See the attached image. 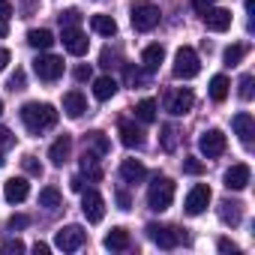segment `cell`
Segmentation results:
<instances>
[{
    "label": "cell",
    "mask_w": 255,
    "mask_h": 255,
    "mask_svg": "<svg viewBox=\"0 0 255 255\" xmlns=\"http://www.w3.org/2000/svg\"><path fill=\"white\" fill-rule=\"evenodd\" d=\"M21 123L27 126V132L39 135L57 123V108L48 102H24L21 105Z\"/></svg>",
    "instance_id": "cell-1"
},
{
    "label": "cell",
    "mask_w": 255,
    "mask_h": 255,
    "mask_svg": "<svg viewBox=\"0 0 255 255\" xmlns=\"http://www.w3.org/2000/svg\"><path fill=\"white\" fill-rule=\"evenodd\" d=\"M171 201H174V180L156 177V180L150 183V189H147V207L156 210V213H162V210L171 207Z\"/></svg>",
    "instance_id": "cell-2"
},
{
    "label": "cell",
    "mask_w": 255,
    "mask_h": 255,
    "mask_svg": "<svg viewBox=\"0 0 255 255\" xmlns=\"http://www.w3.org/2000/svg\"><path fill=\"white\" fill-rule=\"evenodd\" d=\"M159 6L156 3H150V0H138V3L132 6V27L138 30V33H150L156 24H159Z\"/></svg>",
    "instance_id": "cell-3"
},
{
    "label": "cell",
    "mask_w": 255,
    "mask_h": 255,
    "mask_svg": "<svg viewBox=\"0 0 255 255\" xmlns=\"http://www.w3.org/2000/svg\"><path fill=\"white\" fill-rule=\"evenodd\" d=\"M198 72H201V60H198L195 48H189V45L177 48V54H174V75L183 78V81H189V78H195Z\"/></svg>",
    "instance_id": "cell-4"
},
{
    "label": "cell",
    "mask_w": 255,
    "mask_h": 255,
    "mask_svg": "<svg viewBox=\"0 0 255 255\" xmlns=\"http://www.w3.org/2000/svg\"><path fill=\"white\" fill-rule=\"evenodd\" d=\"M84 240H87V231H84L81 225H63V228L54 234V246L63 249V252H75V249H81Z\"/></svg>",
    "instance_id": "cell-5"
},
{
    "label": "cell",
    "mask_w": 255,
    "mask_h": 255,
    "mask_svg": "<svg viewBox=\"0 0 255 255\" xmlns=\"http://www.w3.org/2000/svg\"><path fill=\"white\" fill-rule=\"evenodd\" d=\"M192 105H195V96H192V90H189V87L168 90V96H165V111H168V114H174V117H183Z\"/></svg>",
    "instance_id": "cell-6"
},
{
    "label": "cell",
    "mask_w": 255,
    "mask_h": 255,
    "mask_svg": "<svg viewBox=\"0 0 255 255\" xmlns=\"http://www.w3.org/2000/svg\"><path fill=\"white\" fill-rule=\"evenodd\" d=\"M33 72L42 78V81H57L63 75V57H54V54H39L33 60Z\"/></svg>",
    "instance_id": "cell-7"
},
{
    "label": "cell",
    "mask_w": 255,
    "mask_h": 255,
    "mask_svg": "<svg viewBox=\"0 0 255 255\" xmlns=\"http://www.w3.org/2000/svg\"><path fill=\"white\" fill-rule=\"evenodd\" d=\"M81 210H84V219L87 222H102V216H105V198L96 192V189H84L81 192Z\"/></svg>",
    "instance_id": "cell-8"
},
{
    "label": "cell",
    "mask_w": 255,
    "mask_h": 255,
    "mask_svg": "<svg viewBox=\"0 0 255 255\" xmlns=\"http://www.w3.org/2000/svg\"><path fill=\"white\" fill-rule=\"evenodd\" d=\"M225 135L219 132V129H207V132H201V138H198V150L207 156V159H216V156H222L225 153Z\"/></svg>",
    "instance_id": "cell-9"
},
{
    "label": "cell",
    "mask_w": 255,
    "mask_h": 255,
    "mask_svg": "<svg viewBox=\"0 0 255 255\" xmlns=\"http://www.w3.org/2000/svg\"><path fill=\"white\" fill-rule=\"evenodd\" d=\"M207 204H210V186L207 183H195L192 189H189V195H186V213L189 216H201L204 210H207Z\"/></svg>",
    "instance_id": "cell-10"
},
{
    "label": "cell",
    "mask_w": 255,
    "mask_h": 255,
    "mask_svg": "<svg viewBox=\"0 0 255 255\" xmlns=\"http://www.w3.org/2000/svg\"><path fill=\"white\" fill-rule=\"evenodd\" d=\"M60 42H63V48H66L72 57H84V54H87V48H90V39H87L78 27H63Z\"/></svg>",
    "instance_id": "cell-11"
},
{
    "label": "cell",
    "mask_w": 255,
    "mask_h": 255,
    "mask_svg": "<svg viewBox=\"0 0 255 255\" xmlns=\"http://www.w3.org/2000/svg\"><path fill=\"white\" fill-rule=\"evenodd\" d=\"M147 237H150L156 246H162V249H174V246L180 243V234H177V228L156 225V222H150V225H147Z\"/></svg>",
    "instance_id": "cell-12"
},
{
    "label": "cell",
    "mask_w": 255,
    "mask_h": 255,
    "mask_svg": "<svg viewBox=\"0 0 255 255\" xmlns=\"http://www.w3.org/2000/svg\"><path fill=\"white\" fill-rule=\"evenodd\" d=\"M225 186L228 189H234V192H240V189H246L249 186V180H252V168L246 165V162H237V165H231L228 171H225Z\"/></svg>",
    "instance_id": "cell-13"
},
{
    "label": "cell",
    "mask_w": 255,
    "mask_h": 255,
    "mask_svg": "<svg viewBox=\"0 0 255 255\" xmlns=\"http://www.w3.org/2000/svg\"><path fill=\"white\" fill-rule=\"evenodd\" d=\"M117 132H120L123 147H141L144 144V129H141L135 120H120L117 123Z\"/></svg>",
    "instance_id": "cell-14"
},
{
    "label": "cell",
    "mask_w": 255,
    "mask_h": 255,
    "mask_svg": "<svg viewBox=\"0 0 255 255\" xmlns=\"http://www.w3.org/2000/svg\"><path fill=\"white\" fill-rule=\"evenodd\" d=\"M201 15H204V27L213 30V33H225V30L231 27V12H228V9L210 6V9H204Z\"/></svg>",
    "instance_id": "cell-15"
},
{
    "label": "cell",
    "mask_w": 255,
    "mask_h": 255,
    "mask_svg": "<svg viewBox=\"0 0 255 255\" xmlns=\"http://www.w3.org/2000/svg\"><path fill=\"white\" fill-rule=\"evenodd\" d=\"M231 126H234V132L240 135V141H243V144H252V135H255V117H252L249 111L234 114Z\"/></svg>",
    "instance_id": "cell-16"
},
{
    "label": "cell",
    "mask_w": 255,
    "mask_h": 255,
    "mask_svg": "<svg viewBox=\"0 0 255 255\" xmlns=\"http://www.w3.org/2000/svg\"><path fill=\"white\" fill-rule=\"evenodd\" d=\"M3 195H6L9 204H21V201L30 195V183H27V177H12V180H6Z\"/></svg>",
    "instance_id": "cell-17"
},
{
    "label": "cell",
    "mask_w": 255,
    "mask_h": 255,
    "mask_svg": "<svg viewBox=\"0 0 255 255\" xmlns=\"http://www.w3.org/2000/svg\"><path fill=\"white\" fill-rule=\"evenodd\" d=\"M63 111H66V117L78 120V117L87 111V99H84V93H81V90H69V93L63 96Z\"/></svg>",
    "instance_id": "cell-18"
},
{
    "label": "cell",
    "mask_w": 255,
    "mask_h": 255,
    "mask_svg": "<svg viewBox=\"0 0 255 255\" xmlns=\"http://www.w3.org/2000/svg\"><path fill=\"white\" fill-rule=\"evenodd\" d=\"M120 177H123V183H141L147 177V168L138 159H123L120 162Z\"/></svg>",
    "instance_id": "cell-19"
},
{
    "label": "cell",
    "mask_w": 255,
    "mask_h": 255,
    "mask_svg": "<svg viewBox=\"0 0 255 255\" xmlns=\"http://www.w3.org/2000/svg\"><path fill=\"white\" fill-rule=\"evenodd\" d=\"M69 153H72V138H69V135H60V138L48 147V159H51V165H57V168L69 159Z\"/></svg>",
    "instance_id": "cell-20"
},
{
    "label": "cell",
    "mask_w": 255,
    "mask_h": 255,
    "mask_svg": "<svg viewBox=\"0 0 255 255\" xmlns=\"http://www.w3.org/2000/svg\"><path fill=\"white\" fill-rule=\"evenodd\" d=\"M102 243H105V249L123 252V249H129V243H132V240H129V231L117 225V228H111V231L105 234V240H102Z\"/></svg>",
    "instance_id": "cell-21"
},
{
    "label": "cell",
    "mask_w": 255,
    "mask_h": 255,
    "mask_svg": "<svg viewBox=\"0 0 255 255\" xmlns=\"http://www.w3.org/2000/svg\"><path fill=\"white\" fill-rule=\"evenodd\" d=\"M84 150H90V153H96V156H105V153L111 150V144H108L105 132L93 129V132H87V135H84Z\"/></svg>",
    "instance_id": "cell-22"
},
{
    "label": "cell",
    "mask_w": 255,
    "mask_h": 255,
    "mask_svg": "<svg viewBox=\"0 0 255 255\" xmlns=\"http://www.w3.org/2000/svg\"><path fill=\"white\" fill-rule=\"evenodd\" d=\"M81 177H87L90 183H99V180H102L99 159H96V153H90V150H84V156H81Z\"/></svg>",
    "instance_id": "cell-23"
},
{
    "label": "cell",
    "mask_w": 255,
    "mask_h": 255,
    "mask_svg": "<svg viewBox=\"0 0 255 255\" xmlns=\"http://www.w3.org/2000/svg\"><path fill=\"white\" fill-rule=\"evenodd\" d=\"M219 219L225 222V225H240V219H243V204L240 201H222L219 204Z\"/></svg>",
    "instance_id": "cell-24"
},
{
    "label": "cell",
    "mask_w": 255,
    "mask_h": 255,
    "mask_svg": "<svg viewBox=\"0 0 255 255\" xmlns=\"http://www.w3.org/2000/svg\"><path fill=\"white\" fill-rule=\"evenodd\" d=\"M162 60H165V48H162V45H147V48L141 51V66H144L147 72H156Z\"/></svg>",
    "instance_id": "cell-25"
},
{
    "label": "cell",
    "mask_w": 255,
    "mask_h": 255,
    "mask_svg": "<svg viewBox=\"0 0 255 255\" xmlns=\"http://www.w3.org/2000/svg\"><path fill=\"white\" fill-rule=\"evenodd\" d=\"M54 42H57V39H54V33H51V30H45V27H42V30H30V33H27V45H30V48H36V51H48Z\"/></svg>",
    "instance_id": "cell-26"
},
{
    "label": "cell",
    "mask_w": 255,
    "mask_h": 255,
    "mask_svg": "<svg viewBox=\"0 0 255 255\" xmlns=\"http://www.w3.org/2000/svg\"><path fill=\"white\" fill-rule=\"evenodd\" d=\"M114 93H117V81H114L111 75H102V78H96V81H93V96H96L99 102L111 99Z\"/></svg>",
    "instance_id": "cell-27"
},
{
    "label": "cell",
    "mask_w": 255,
    "mask_h": 255,
    "mask_svg": "<svg viewBox=\"0 0 255 255\" xmlns=\"http://www.w3.org/2000/svg\"><path fill=\"white\" fill-rule=\"evenodd\" d=\"M90 27H93V33L108 36V39L117 33V21H114L111 15H93V18H90Z\"/></svg>",
    "instance_id": "cell-28"
},
{
    "label": "cell",
    "mask_w": 255,
    "mask_h": 255,
    "mask_svg": "<svg viewBox=\"0 0 255 255\" xmlns=\"http://www.w3.org/2000/svg\"><path fill=\"white\" fill-rule=\"evenodd\" d=\"M228 90H231V84H228L225 75H213L210 78V99L213 102H225L228 99Z\"/></svg>",
    "instance_id": "cell-29"
},
{
    "label": "cell",
    "mask_w": 255,
    "mask_h": 255,
    "mask_svg": "<svg viewBox=\"0 0 255 255\" xmlns=\"http://www.w3.org/2000/svg\"><path fill=\"white\" fill-rule=\"evenodd\" d=\"M60 204H63V195H60V189H54V186H45V189H39V207L57 210Z\"/></svg>",
    "instance_id": "cell-30"
},
{
    "label": "cell",
    "mask_w": 255,
    "mask_h": 255,
    "mask_svg": "<svg viewBox=\"0 0 255 255\" xmlns=\"http://www.w3.org/2000/svg\"><path fill=\"white\" fill-rule=\"evenodd\" d=\"M135 117H138L141 123H153V120H156V99H141V102L135 105Z\"/></svg>",
    "instance_id": "cell-31"
},
{
    "label": "cell",
    "mask_w": 255,
    "mask_h": 255,
    "mask_svg": "<svg viewBox=\"0 0 255 255\" xmlns=\"http://www.w3.org/2000/svg\"><path fill=\"white\" fill-rule=\"evenodd\" d=\"M123 78H126V84H129V87H141V84L147 81V69H138V66H129V63H126Z\"/></svg>",
    "instance_id": "cell-32"
},
{
    "label": "cell",
    "mask_w": 255,
    "mask_h": 255,
    "mask_svg": "<svg viewBox=\"0 0 255 255\" xmlns=\"http://www.w3.org/2000/svg\"><path fill=\"white\" fill-rule=\"evenodd\" d=\"M177 135H180L177 126H174V123H165V126H162V150H168V153L177 150Z\"/></svg>",
    "instance_id": "cell-33"
},
{
    "label": "cell",
    "mask_w": 255,
    "mask_h": 255,
    "mask_svg": "<svg viewBox=\"0 0 255 255\" xmlns=\"http://www.w3.org/2000/svg\"><path fill=\"white\" fill-rule=\"evenodd\" d=\"M243 54H246V45H228L225 54H222V60H225V66H237L243 60Z\"/></svg>",
    "instance_id": "cell-34"
},
{
    "label": "cell",
    "mask_w": 255,
    "mask_h": 255,
    "mask_svg": "<svg viewBox=\"0 0 255 255\" xmlns=\"http://www.w3.org/2000/svg\"><path fill=\"white\" fill-rule=\"evenodd\" d=\"M24 249H27V246H24L18 237H15V240H3V246H0V252H3V255H21Z\"/></svg>",
    "instance_id": "cell-35"
},
{
    "label": "cell",
    "mask_w": 255,
    "mask_h": 255,
    "mask_svg": "<svg viewBox=\"0 0 255 255\" xmlns=\"http://www.w3.org/2000/svg\"><path fill=\"white\" fill-rule=\"evenodd\" d=\"M78 21H81V12H78V9L60 12V27H78Z\"/></svg>",
    "instance_id": "cell-36"
},
{
    "label": "cell",
    "mask_w": 255,
    "mask_h": 255,
    "mask_svg": "<svg viewBox=\"0 0 255 255\" xmlns=\"http://www.w3.org/2000/svg\"><path fill=\"white\" fill-rule=\"evenodd\" d=\"M252 84H255V78H252V75H240V84H237V87H240V90H237V93H240V99H246V102L252 99Z\"/></svg>",
    "instance_id": "cell-37"
},
{
    "label": "cell",
    "mask_w": 255,
    "mask_h": 255,
    "mask_svg": "<svg viewBox=\"0 0 255 255\" xmlns=\"http://www.w3.org/2000/svg\"><path fill=\"white\" fill-rule=\"evenodd\" d=\"M21 165H24V171H27L30 177H42V165L36 162V156H24Z\"/></svg>",
    "instance_id": "cell-38"
},
{
    "label": "cell",
    "mask_w": 255,
    "mask_h": 255,
    "mask_svg": "<svg viewBox=\"0 0 255 255\" xmlns=\"http://www.w3.org/2000/svg\"><path fill=\"white\" fill-rule=\"evenodd\" d=\"M183 171H186V174H201V171H204V162L195 159V156H186V159H183Z\"/></svg>",
    "instance_id": "cell-39"
},
{
    "label": "cell",
    "mask_w": 255,
    "mask_h": 255,
    "mask_svg": "<svg viewBox=\"0 0 255 255\" xmlns=\"http://www.w3.org/2000/svg\"><path fill=\"white\" fill-rule=\"evenodd\" d=\"M99 60H102V66H105V69H111V66H114V60H117V51L102 48V57H99Z\"/></svg>",
    "instance_id": "cell-40"
},
{
    "label": "cell",
    "mask_w": 255,
    "mask_h": 255,
    "mask_svg": "<svg viewBox=\"0 0 255 255\" xmlns=\"http://www.w3.org/2000/svg\"><path fill=\"white\" fill-rule=\"evenodd\" d=\"M9 90H24V72H21V69L9 78Z\"/></svg>",
    "instance_id": "cell-41"
},
{
    "label": "cell",
    "mask_w": 255,
    "mask_h": 255,
    "mask_svg": "<svg viewBox=\"0 0 255 255\" xmlns=\"http://www.w3.org/2000/svg\"><path fill=\"white\" fill-rule=\"evenodd\" d=\"M216 246H219V252H240V246H237L234 240H228V237H222Z\"/></svg>",
    "instance_id": "cell-42"
},
{
    "label": "cell",
    "mask_w": 255,
    "mask_h": 255,
    "mask_svg": "<svg viewBox=\"0 0 255 255\" xmlns=\"http://www.w3.org/2000/svg\"><path fill=\"white\" fill-rule=\"evenodd\" d=\"M117 204H120V210H129V207H132V198L126 195L123 189H117Z\"/></svg>",
    "instance_id": "cell-43"
},
{
    "label": "cell",
    "mask_w": 255,
    "mask_h": 255,
    "mask_svg": "<svg viewBox=\"0 0 255 255\" xmlns=\"http://www.w3.org/2000/svg\"><path fill=\"white\" fill-rule=\"evenodd\" d=\"M12 144H15L12 132H9V129H0V147H12Z\"/></svg>",
    "instance_id": "cell-44"
},
{
    "label": "cell",
    "mask_w": 255,
    "mask_h": 255,
    "mask_svg": "<svg viewBox=\"0 0 255 255\" xmlns=\"http://www.w3.org/2000/svg\"><path fill=\"white\" fill-rule=\"evenodd\" d=\"M90 75H93L90 66H78V69H75V81H90Z\"/></svg>",
    "instance_id": "cell-45"
},
{
    "label": "cell",
    "mask_w": 255,
    "mask_h": 255,
    "mask_svg": "<svg viewBox=\"0 0 255 255\" xmlns=\"http://www.w3.org/2000/svg\"><path fill=\"white\" fill-rule=\"evenodd\" d=\"M69 189H72V192H84V177H81V174H75V177L69 180Z\"/></svg>",
    "instance_id": "cell-46"
},
{
    "label": "cell",
    "mask_w": 255,
    "mask_h": 255,
    "mask_svg": "<svg viewBox=\"0 0 255 255\" xmlns=\"http://www.w3.org/2000/svg\"><path fill=\"white\" fill-rule=\"evenodd\" d=\"M27 222H30L27 216H12V219H9V228H12V231H15V228H27Z\"/></svg>",
    "instance_id": "cell-47"
},
{
    "label": "cell",
    "mask_w": 255,
    "mask_h": 255,
    "mask_svg": "<svg viewBox=\"0 0 255 255\" xmlns=\"http://www.w3.org/2000/svg\"><path fill=\"white\" fill-rule=\"evenodd\" d=\"M9 15H12V3H9V0H0V18L9 21Z\"/></svg>",
    "instance_id": "cell-48"
},
{
    "label": "cell",
    "mask_w": 255,
    "mask_h": 255,
    "mask_svg": "<svg viewBox=\"0 0 255 255\" xmlns=\"http://www.w3.org/2000/svg\"><path fill=\"white\" fill-rule=\"evenodd\" d=\"M192 6H195L198 12H204V9H210V6H213V0H192Z\"/></svg>",
    "instance_id": "cell-49"
},
{
    "label": "cell",
    "mask_w": 255,
    "mask_h": 255,
    "mask_svg": "<svg viewBox=\"0 0 255 255\" xmlns=\"http://www.w3.org/2000/svg\"><path fill=\"white\" fill-rule=\"evenodd\" d=\"M6 63H9V51H6V48H0V72L6 69Z\"/></svg>",
    "instance_id": "cell-50"
},
{
    "label": "cell",
    "mask_w": 255,
    "mask_h": 255,
    "mask_svg": "<svg viewBox=\"0 0 255 255\" xmlns=\"http://www.w3.org/2000/svg\"><path fill=\"white\" fill-rule=\"evenodd\" d=\"M6 33H9V21H6V18H0V39H3Z\"/></svg>",
    "instance_id": "cell-51"
},
{
    "label": "cell",
    "mask_w": 255,
    "mask_h": 255,
    "mask_svg": "<svg viewBox=\"0 0 255 255\" xmlns=\"http://www.w3.org/2000/svg\"><path fill=\"white\" fill-rule=\"evenodd\" d=\"M33 252H36V255H48V246H45V243H36Z\"/></svg>",
    "instance_id": "cell-52"
},
{
    "label": "cell",
    "mask_w": 255,
    "mask_h": 255,
    "mask_svg": "<svg viewBox=\"0 0 255 255\" xmlns=\"http://www.w3.org/2000/svg\"><path fill=\"white\" fill-rule=\"evenodd\" d=\"M24 6H27V12H33V6H36V0H24Z\"/></svg>",
    "instance_id": "cell-53"
},
{
    "label": "cell",
    "mask_w": 255,
    "mask_h": 255,
    "mask_svg": "<svg viewBox=\"0 0 255 255\" xmlns=\"http://www.w3.org/2000/svg\"><path fill=\"white\" fill-rule=\"evenodd\" d=\"M255 9V0H246V12H252Z\"/></svg>",
    "instance_id": "cell-54"
},
{
    "label": "cell",
    "mask_w": 255,
    "mask_h": 255,
    "mask_svg": "<svg viewBox=\"0 0 255 255\" xmlns=\"http://www.w3.org/2000/svg\"><path fill=\"white\" fill-rule=\"evenodd\" d=\"M0 168H3V153H0Z\"/></svg>",
    "instance_id": "cell-55"
},
{
    "label": "cell",
    "mask_w": 255,
    "mask_h": 255,
    "mask_svg": "<svg viewBox=\"0 0 255 255\" xmlns=\"http://www.w3.org/2000/svg\"><path fill=\"white\" fill-rule=\"evenodd\" d=\"M0 114H3V99H0Z\"/></svg>",
    "instance_id": "cell-56"
}]
</instances>
